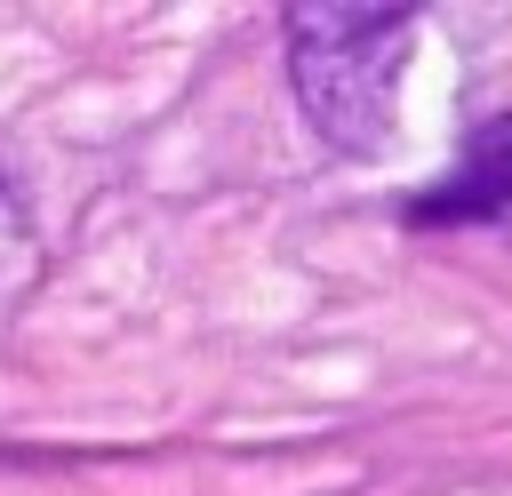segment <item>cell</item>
<instances>
[{
	"label": "cell",
	"mask_w": 512,
	"mask_h": 496,
	"mask_svg": "<svg viewBox=\"0 0 512 496\" xmlns=\"http://www.w3.org/2000/svg\"><path fill=\"white\" fill-rule=\"evenodd\" d=\"M280 32H288V80L320 144L368 160L392 136V96L416 48V16L408 8H288Z\"/></svg>",
	"instance_id": "cell-1"
},
{
	"label": "cell",
	"mask_w": 512,
	"mask_h": 496,
	"mask_svg": "<svg viewBox=\"0 0 512 496\" xmlns=\"http://www.w3.org/2000/svg\"><path fill=\"white\" fill-rule=\"evenodd\" d=\"M408 216H424V224H440V216H512V112L488 120L472 136V152L448 168V184L424 192Z\"/></svg>",
	"instance_id": "cell-2"
}]
</instances>
